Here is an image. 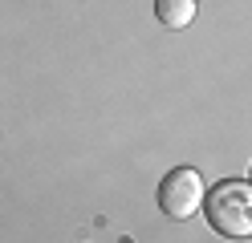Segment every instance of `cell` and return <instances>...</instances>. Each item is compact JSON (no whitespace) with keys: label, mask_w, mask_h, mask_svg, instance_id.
Masks as SVG:
<instances>
[{"label":"cell","mask_w":252,"mask_h":243,"mask_svg":"<svg viewBox=\"0 0 252 243\" xmlns=\"http://www.w3.org/2000/svg\"><path fill=\"white\" fill-rule=\"evenodd\" d=\"M203 211H208L212 231L228 235V239H248L252 235V183L224 178L220 187L203 194Z\"/></svg>","instance_id":"cell-1"},{"label":"cell","mask_w":252,"mask_h":243,"mask_svg":"<svg viewBox=\"0 0 252 243\" xmlns=\"http://www.w3.org/2000/svg\"><path fill=\"white\" fill-rule=\"evenodd\" d=\"M203 178L199 170L191 166H175V170H167L163 174V183H159V211L167 219H191L195 211L203 207Z\"/></svg>","instance_id":"cell-2"},{"label":"cell","mask_w":252,"mask_h":243,"mask_svg":"<svg viewBox=\"0 0 252 243\" xmlns=\"http://www.w3.org/2000/svg\"><path fill=\"white\" fill-rule=\"evenodd\" d=\"M155 16L167 28H187L195 21V0H155Z\"/></svg>","instance_id":"cell-3"}]
</instances>
